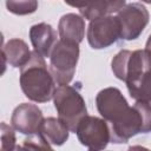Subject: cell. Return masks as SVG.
<instances>
[{
  "mask_svg": "<svg viewBox=\"0 0 151 151\" xmlns=\"http://www.w3.org/2000/svg\"><path fill=\"white\" fill-rule=\"evenodd\" d=\"M29 39L35 52L41 54L44 58L50 57L54 48L57 40L55 29L46 22H39L29 28Z\"/></svg>",
  "mask_w": 151,
  "mask_h": 151,
  "instance_id": "10",
  "label": "cell"
},
{
  "mask_svg": "<svg viewBox=\"0 0 151 151\" xmlns=\"http://www.w3.org/2000/svg\"><path fill=\"white\" fill-rule=\"evenodd\" d=\"M6 7L15 15H27L38 9V0H6Z\"/></svg>",
  "mask_w": 151,
  "mask_h": 151,
  "instance_id": "16",
  "label": "cell"
},
{
  "mask_svg": "<svg viewBox=\"0 0 151 151\" xmlns=\"http://www.w3.org/2000/svg\"><path fill=\"white\" fill-rule=\"evenodd\" d=\"M24 147H29V149H51V144L46 140V138L40 133H34L29 134L28 138L24 140Z\"/></svg>",
  "mask_w": 151,
  "mask_h": 151,
  "instance_id": "18",
  "label": "cell"
},
{
  "mask_svg": "<svg viewBox=\"0 0 151 151\" xmlns=\"http://www.w3.org/2000/svg\"><path fill=\"white\" fill-rule=\"evenodd\" d=\"M96 104L100 116L111 123V127L120 125L132 111V107L117 87L100 90L96 97Z\"/></svg>",
  "mask_w": 151,
  "mask_h": 151,
  "instance_id": "5",
  "label": "cell"
},
{
  "mask_svg": "<svg viewBox=\"0 0 151 151\" xmlns=\"http://www.w3.org/2000/svg\"><path fill=\"white\" fill-rule=\"evenodd\" d=\"M44 119L42 112L37 105L22 103L14 109L11 117V123L17 131L29 136L40 132Z\"/></svg>",
  "mask_w": 151,
  "mask_h": 151,
  "instance_id": "9",
  "label": "cell"
},
{
  "mask_svg": "<svg viewBox=\"0 0 151 151\" xmlns=\"http://www.w3.org/2000/svg\"><path fill=\"white\" fill-rule=\"evenodd\" d=\"M127 90L133 99L142 100L151 105V68L146 71L139 78V80Z\"/></svg>",
  "mask_w": 151,
  "mask_h": 151,
  "instance_id": "15",
  "label": "cell"
},
{
  "mask_svg": "<svg viewBox=\"0 0 151 151\" xmlns=\"http://www.w3.org/2000/svg\"><path fill=\"white\" fill-rule=\"evenodd\" d=\"M120 38V24L117 17L105 15L94 19L87 28V41L94 50L106 48Z\"/></svg>",
  "mask_w": 151,
  "mask_h": 151,
  "instance_id": "8",
  "label": "cell"
},
{
  "mask_svg": "<svg viewBox=\"0 0 151 151\" xmlns=\"http://www.w3.org/2000/svg\"><path fill=\"white\" fill-rule=\"evenodd\" d=\"M77 137L81 145L92 151H99L111 142V129L104 118L85 116L76 130Z\"/></svg>",
  "mask_w": 151,
  "mask_h": 151,
  "instance_id": "6",
  "label": "cell"
},
{
  "mask_svg": "<svg viewBox=\"0 0 151 151\" xmlns=\"http://www.w3.org/2000/svg\"><path fill=\"white\" fill-rule=\"evenodd\" d=\"M20 87L32 101L47 103L53 98L55 80L41 54L33 51L29 60L20 67Z\"/></svg>",
  "mask_w": 151,
  "mask_h": 151,
  "instance_id": "1",
  "label": "cell"
},
{
  "mask_svg": "<svg viewBox=\"0 0 151 151\" xmlns=\"http://www.w3.org/2000/svg\"><path fill=\"white\" fill-rule=\"evenodd\" d=\"M14 127L7 125L5 122L1 123V150L11 151L14 150L15 146V133Z\"/></svg>",
  "mask_w": 151,
  "mask_h": 151,
  "instance_id": "17",
  "label": "cell"
},
{
  "mask_svg": "<svg viewBox=\"0 0 151 151\" xmlns=\"http://www.w3.org/2000/svg\"><path fill=\"white\" fill-rule=\"evenodd\" d=\"M125 2L126 0H93L92 5L80 14L83 18L92 21L94 19L119 12L125 6Z\"/></svg>",
  "mask_w": 151,
  "mask_h": 151,
  "instance_id": "14",
  "label": "cell"
},
{
  "mask_svg": "<svg viewBox=\"0 0 151 151\" xmlns=\"http://www.w3.org/2000/svg\"><path fill=\"white\" fill-rule=\"evenodd\" d=\"M79 44L59 40L50 55V71L58 85H67L73 79L79 59Z\"/></svg>",
  "mask_w": 151,
  "mask_h": 151,
  "instance_id": "4",
  "label": "cell"
},
{
  "mask_svg": "<svg viewBox=\"0 0 151 151\" xmlns=\"http://www.w3.org/2000/svg\"><path fill=\"white\" fill-rule=\"evenodd\" d=\"M143 2H145V4H151V0H142Z\"/></svg>",
  "mask_w": 151,
  "mask_h": 151,
  "instance_id": "21",
  "label": "cell"
},
{
  "mask_svg": "<svg viewBox=\"0 0 151 151\" xmlns=\"http://www.w3.org/2000/svg\"><path fill=\"white\" fill-rule=\"evenodd\" d=\"M54 107L60 118L70 129L76 133L79 122L87 116V107L80 92L67 85H59L53 94Z\"/></svg>",
  "mask_w": 151,
  "mask_h": 151,
  "instance_id": "2",
  "label": "cell"
},
{
  "mask_svg": "<svg viewBox=\"0 0 151 151\" xmlns=\"http://www.w3.org/2000/svg\"><path fill=\"white\" fill-rule=\"evenodd\" d=\"M146 53H147V55L150 57V59H151V34L149 35V38H147V41H146V45H145V50H144Z\"/></svg>",
  "mask_w": 151,
  "mask_h": 151,
  "instance_id": "20",
  "label": "cell"
},
{
  "mask_svg": "<svg viewBox=\"0 0 151 151\" xmlns=\"http://www.w3.org/2000/svg\"><path fill=\"white\" fill-rule=\"evenodd\" d=\"M68 126L60 118L54 117L45 118L40 127V133L46 138V140L51 145L57 146L63 145L68 139Z\"/></svg>",
  "mask_w": 151,
  "mask_h": 151,
  "instance_id": "13",
  "label": "cell"
},
{
  "mask_svg": "<svg viewBox=\"0 0 151 151\" xmlns=\"http://www.w3.org/2000/svg\"><path fill=\"white\" fill-rule=\"evenodd\" d=\"M32 52L28 48V45L18 38L9 39L2 46V57L4 60L13 67H22L31 58Z\"/></svg>",
  "mask_w": 151,
  "mask_h": 151,
  "instance_id": "12",
  "label": "cell"
},
{
  "mask_svg": "<svg viewBox=\"0 0 151 151\" xmlns=\"http://www.w3.org/2000/svg\"><path fill=\"white\" fill-rule=\"evenodd\" d=\"M92 2H93V0H65V4H67L68 6L78 8L80 13L86 11L92 5Z\"/></svg>",
  "mask_w": 151,
  "mask_h": 151,
  "instance_id": "19",
  "label": "cell"
},
{
  "mask_svg": "<svg viewBox=\"0 0 151 151\" xmlns=\"http://www.w3.org/2000/svg\"><path fill=\"white\" fill-rule=\"evenodd\" d=\"M58 33L61 40L80 44L85 35V20L76 13L64 14L58 22Z\"/></svg>",
  "mask_w": 151,
  "mask_h": 151,
  "instance_id": "11",
  "label": "cell"
},
{
  "mask_svg": "<svg viewBox=\"0 0 151 151\" xmlns=\"http://www.w3.org/2000/svg\"><path fill=\"white\" fill-rule=\"evenodd\" d=\"M120 24V38L124 40H134L139 38L149 24V12L139 2L125 5L117 14Z\"/></svg>",
  "mask_w": 151,
  "mask_h": 151,
  "instance_id": "7",
  "label": "cell"
},
{
  "mask_svg": "<svg viewBox=\"0 0 151 151\" xmlns=\"http://www.w3.org/2000/svg\"><path fill=\"white\" fill-rule=\"evenodd\" d=\"M111 68L116 78L125 81L130 88L151 68V59L144 50H122L113 57Z\"/></svg>",
  "mask_w": 151,
  "mask_h": 151,
  "instance_id": "3",
  "label": "cell"
}]
</instances>
